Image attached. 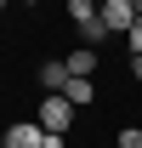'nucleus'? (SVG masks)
<instances>
[{"instance_id":"f257e3e1","label":"nucleus","mask_w":142,"mask_h":148,"mask_svg":"<svg viewBox=\"0 0 142 148\" xmlns=\"http://www.w3.org/2000/svg\"><path fill=\"white\" fill-rule=\"evenodd\" d=\"M46 143H51V131L40 120H12L6 125V148H46Z\"/></svg>"},{"instance_id":"f03ea898","label":"nucleus","mask_w":142,"mask_h":148,"mask_svg":"<svg viewBox=\"0 0 142 148\" xmlns=\"http://www.w3.org/2000/svg\"><path fill=\"white\" fill-rule=\"evenodd\" d=\"M68 120H74V103L63 91H46V103H40V125L46 131H68Z\"/></svg>"},{"instance_id":"7ed1b4c3","label":"nucleus","mask_w":142,"mask_h":148,"mask_svg":"<svg viewBox=\"0 0 142 148\" xmlns=\"http://www.w3.org/2000/svg\"><path fill=\"white\" fill-rule=\"evenodd\" d=\"M137 17H142V12L131 6V0H102V29H108V34H114V29L131 34V23H137Z\"/></svg>"},{"instance_id":"20e7f679","label":"nucleus","mask_w":142,"mask_h":148,"mask_svg":"<svg viewBox=\"0 0 142 148\" xmlns=\"http://www.w3.org/2000/svg\"><path fill=\"white\" fill-rule=\"evenodd\" d=\"M63 97H68V103H74V108H85V103H91V97H97V86H91V80H85V74H68V86H63Z\"/></svg>"},{"instance_id":"39448f33","label":"nucleus","mask_w":142,"mask_h":148,"mask_svg":"<svg viewBox=\"0 0 142 148\" xmlns=\"http://www.w3.org/2000/svg\"><path fill=\"white\" fill-rule=\"evenodd\" d=\"M63 63H68V74H85V80L97 74V51H91V46H80V51H68Z\"/></svg>"},{"instance_id":"423d86ee","label":"nucleus","mask_w":142,"mask_h":148,"mask_svg":"<svg viewBox=\"0 0 142 148\" xmlns=\"http://www.w3.org/2000/svg\"><path fill=\"white\" fill-rule=\"evenodd\" d=\"M40 86H46V91H63V86H68V63H46V69H40Z\"/></svg>"},{"instance_id":"0eeeda50","label":"nucleus","mask_w":142,"mask_h":148,"mask_svg":"<svg viewBox=\"0 0 142 148\" xmlns=\"http://www.w3.org/2000/svg\"><path fill=\"white\" fill-rule=\"evenodd\" d=\"M119 148H142V131H137V125H125V131H119Z\"/></svg>"},{"instance_id":"6e6552de","label":"nucleus","mask_w":142,"mask_h":148,"mask_svg":"<svg viewBox=\"0 0 142 148\" xmlns=\"http://www.w3.org/2000/svg\"><path fill=\"white\" fill-rule=\"evenodd\" d=\"M131 57H142V17L131 23Z\"/></svg>"},{"instance_id":"1a4fd4ad","label":"nucleus","mask_w":142,"mask_h":148,"mask_svg":"<svg viewBox=\"0 0 142 148\" xmlns=\"http://www.w3.org/2000/svg\"><path fill=\"white\" fill-rule=\"evenodd\" d=\"M131 74H137V80H142V57H131Z\"/></svg>"},{"instance_id":"9d476101","label":"nucleus","mask_w":142,"mask_h":148,"mask_svg":"<svg viewBox=\"0 0 142 148\" xmlns=\"http://www.w3.org/2000/svg\"><path fill=\"white\" fill-rule=\"evenodd\" d=\"M0 12H6V0H0Z\"/></svg>"},{"instance_id":"9b49d317","label":"nucleus","mask_w":142,"mask_h":148,"mask_svg":"<svg viewBox=\"0 0 142 148\" xmlns=\"http://www.w3.org/2000/svg\"><path fill=\"white\" fill-rule=\"evenodd\" d=\"M29 6H34V0H29Z\"/></svg>"}]
</instances>
